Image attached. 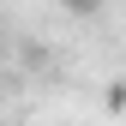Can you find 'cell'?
Listing matches in <instances>:
<instances>
[{
  "label": "cell",
  "instance_id": "obj_1",
  "mask_svg": "<svg viewBox=\"0 0 126 126\" xmlns=\"http://www.w3.org/2000/svg\"><path fill=\"white\" fill-rule=\"evenodd\" d=\"M66 6L78 12V18H90V12H96V6H102V0H66Z\"/></svg>",
  "mask_w": 126,
  "mask_h": 126
}]
</instances>
